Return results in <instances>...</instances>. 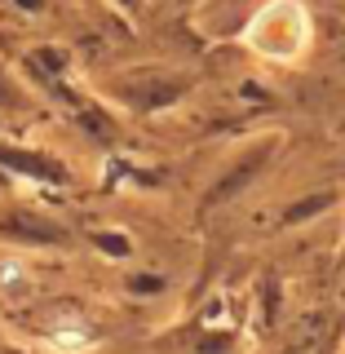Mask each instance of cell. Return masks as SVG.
I'll return each mask as SVG.
<instances>
[{
    "instance_id": "7a4b0ae2",
    "label": "cell",
    "mask_w": 345,
    "mask_h": 354,
    "mask_svg": "<svg viewBox=\"0 0 345 354\" xmlns=\"http://www.w3.org/2000/svg\"><path fill=\"white\" fill-rule=\"evenodd\" d=\"M324 337H328V315H306L301 324L292 328V337H288L283 354H315Z\"/></svg>"
},
{
    "instance_id": "30bf717a",
    "label": "cell",
    "mask_w": 345,
    "mask_h": 354,
    "mask_svg": "<svg viewBox=\"0 0 345 354\" xmlns=\"http://www.w3.org/2000/svg\"><path fill=\"white\" fill-rule=\"evenodd\" d=\"M124 5H138V0H124Z\"/></svg>"
},
{
    "instance_id": "ba28073f",
    "label": "cell",
    "mask_w": 345,
    "mask_h": 354,
    "mask_svg": "<svg viewBox=\"0 0 345 354\" xmlns=\"http://www.w3.org/2000/svg\"><path fill=\"white\" fill-rule=\"evenodd\" d=\"M97 243H106L111 252H124V243H120V239H111V235H97Z\"/></svg>"
},
{
    "instance_id": "6da1fadb",
    "label": "cell",
    "mask_w": 345,
    "mask_h": 354,
    "mask_svg": "<svg viewBox=\"0 0 345 354\" xmlns=\"http://www.w3.org/2000/svg\"><path fill=\"white\" fill-rule=\"evenodd\" d=\"M310 36V22H306V9L292 5V0H279V5H270L265 14L248 27V40L257 44L261 53H270V58H297L301 53V44Z\"/></svg>"
},
{
    "instance_id": "8992f818",
    "label": "cell",
    "mask_w": 345,
    "mask_h": 354,
    "mask_svg": "<svg viewBox=\"0 0 345 354\" xmlns=\"http://www.w3.org/2000/svg\"><path fill=\"white\" fill-rule=\"evenodd\" d=\"M18 288H22V266L5 261V266H0V292H18Z\"/></svg>"
},
{
    "instance_id": "9c48e42d",
    "label": "cell",
    "mask_w": 345,
    "mask_h": 354,
    "mask_svg": "<svg viewBox=\"0 0 345 354\" xmlns=\"http://www.w3.org/2000/svg\"><path fill=\"white\" fill-rule=\"evenodd\" d=\"M341 297H345V274H341Z\"/></svg>"
},
{
    "instance_id": "277c9868",
    "label": "cell",
    "mask_w": 345,
    "mask_h": 354,
    "mask_svg": "<svg viewBox=\"0 0 345 354\" xmlns=\"http://www.w3.org/2000/svg\"><path fill=\"white\" fill-rule=\"evenodd\" d=\"M0 160L5 164H14L18 173H36V177H62V169L53 160H40V155H27V151H9V147H0Z\"/></svg>"
},
{
    "instance_id": "5b68a950",
    "label": "cell",
    "mask_w": 345,
    "mask_h": 354,
    "mask_svg": "<svg viewBox=\"0 0 345 354\" xmlns=\"http://www.w3.org/2000/svg\"><path fill=\"white\" fill-rule=\"evenodd\" d=\"M261 155H265V151H257V155H252V160H248V164H239V169H235V173H230V177H226V182H217V186H213V191H208V204H221V199H230V195H235V191H239V186H243V182H248V177H252V173H257V160H261Z\"/></svg>"
},
{
    "instance_id": "3957f363",
    "label": "cell",
    "mask_w": 345,
    "mask_h": 354,
    "mask_svg": "<svg viewBox=\"0 0 345 354\" xmlns=\"http://www.w3.org/2000/svg\"><path fill=\"white\" fill-rule=\"evenodd\" d=\"M0 230L14 235V239H36V243H53V239L62 235L58 226H49V221H40V217H22V213L5 217V221H0Z\"/></svg>"
},
{
    "instance_id": "52a82bcc",
    "label": "cell",
    "mask_w": 345,
    "mask_h": 354,
    "mask_svg": "<svg viewBox=\"0 0 345 354\" xmlns=\"http://www.w3.org/2000/svg\"><path fill=\"white\" fill-rule=\"evenodd\" d=\"M328 199H332V195H310L306 204L288 208V221H301V217H310V213H319V208H328Z\"/></svg>"
}]
</instances>
